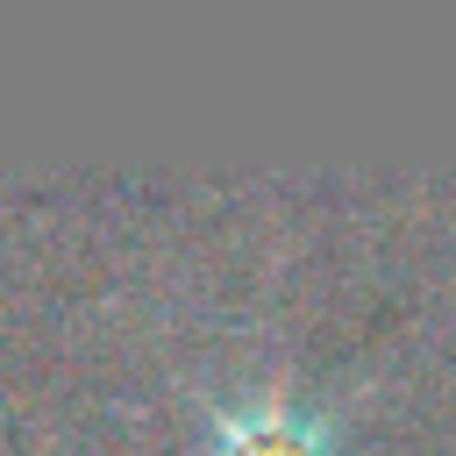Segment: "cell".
<instances>
[{
    "mask_svg": "<svg viewBox=\"0 0 456 456\" xmlns=\"http://www.w3.org/2000/svg\"><path fill=\"white\" fill-rule=\"evenodd\" d=\"M235 456H321V449L306 442L299 420L264 413V420H242V428H235Z\"/></svg>",
    "mask_w": 456,
    "mask_h": 456,
    "instance_id": "6da1fadb",
    "label": "cell"
}]
</instances>
